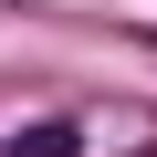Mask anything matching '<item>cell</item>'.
Segmentation results:
<instances>
[{
	"mask_svg": "<svg viewBox=\"0 0 157 157\" xmlns=\"http://www.w3.org/2000/svg\"><path fill=\"white\" fill-rule=\"evenodd\" d=\"M0 157H84V126H73V115H32Z\"/></svg>",
	"mask_w": 157,
	"mask_h": 157,
	"instance_id": "6da1fadb",
	"label": "cell"
}]
</instances>
